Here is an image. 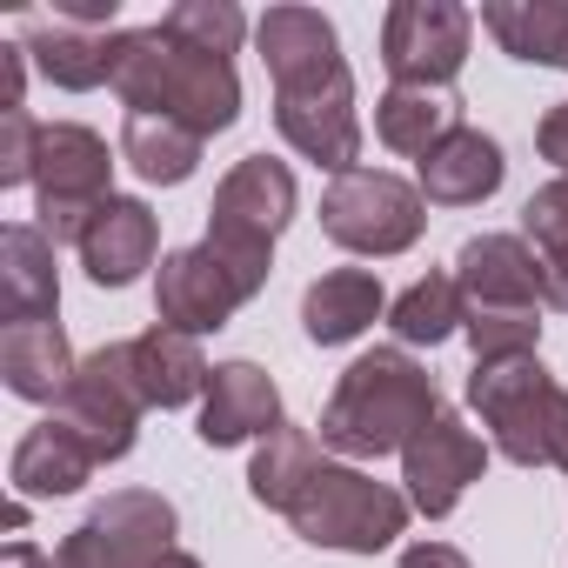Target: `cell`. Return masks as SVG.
<instances>
[{
	"label": "cell",
	"instance_id": "5b68a950",
	"mask_svg": "<svg viewBox=\"0 0 568 568\" xmlns=\"http://www.w3.org/2000/svg\"><path fill=\"white\" fill-rule=\"evenodd\" d=\"M114 201V148L88 121H48L41 128V161H34V227L54 247H81L88 221Z\"/></svg>",
	"mask_w": 568,
	"mask_h": 568
},
{
	"label": "cell",
	"instance_id": "7c38bea8",
	"mask_svg": "<svg viewBox=\"0 0 568 568\" xmlns=\"http://www.w3.org/2000/svg\"><path fill=\"white\" fill-rule=\"evenodd\" d=\"M295 214H302L295 168H288V161H274V154H241V161L214 181L207 234H234V241H261V247H274L281 234H288Z\"/></svg>",
	"mask_w": 568,
	"mask_h": 568
},
{
	"label": "cell",
	"instance_id": "5bb4252c",
	"mask_svg": "<svg viewBox=\"0 0 568 568\" xmlns=\"http://www.w3.org/2000/svg\"><path fill=\"white\" fill-rule=\"evenodd\" d=\"M74 254H81L94 288H134V281L161 261V214L141 194H114L88 221V234H81Z\"/></svg>",
	"mask_w": 568,
	"mask_h": 568
},
{
	"label": "cell",
	"instance_id": "52a82bcc",
	"mask_svg": "<svg viewBox=\"0 0 568 568\" xmlns=\"http://www.w3.org/2000/svg\"><path fill=\"white\" fill-rule=\"evenodd\" d=\"M174 535H181V515H174L168 495H154V488H114L108 501L88 508L81 528L61 535L54 568H154L168 548H181Z\"/></svg>",
	"mask_w": 568,
	"mask_h": 568
},
{
	"label": "cell",
	"instance_id": "d590c367",
	"mask_svg": "<svg viewBox=\"0 0 568 568\" xmlns=\"http://www.w3.org/2000/svg\"><path fill=\"white\" fill-rule=\"evenodd\" d=\"M541 308L568 315V247H548L541 254Z\"/></svg>",
	"mask_w": 568,
	"mask_h": 568
},
{
	"label": "cell",
	"instance_id": "277c9868",
	"mask_svg": "<svg viewBox=\"0 0 568 568\" xmlns=\"http://www.w3.org/2000/svg\"><path fill=\"white\" fill-rule=\"evenodd\" d=\"M468 408L481 415V442L515 468H548L555 428L568 408V388L541 368V355L515 362H475L468 368Z\"/></svg>",
	"mask_w": 568,
	"mask_h": 568
},
{
	"label": "cell",
	"instance_id": "6da1fadb",
	"mask_svg": "<svg viewBox=\"0 0 568 568\" xmlns=\"http://www.w3.org/2000/svg\"><path fill=\"white\" fill-rule=\"evenodd\" d=\"M435 415H442L435 375L408 348H375L335 375V395H328L315 435H322V448H335L342 462L362 468V462L402 455Z\"/></svg>",
	"mask_w": 568,
	"mask_h": 568
},
{
	"label": "cell",
	"instance_id": "cb8c5ba5",
	"mask_svg": "<svg viewBox=\"0 0 568 568\" xmlns=\"http://www.w3.org/2000/svg\"><path fill=\"white\" fill-rule=\"evenodd\" d=\"M28 61L48 88L61 94H94V88H114V34H88V28H68V21H41L28 41Z\"/></svg>",
	"mask_w": 568,
	"mask_h": 568
},
{
	"label": "cell",
	"instance_id": "d6986e66",
	"mask_svg": "<svg viewBox=\"0 0 568 568\" xmlns=\"http://www.w3.org/2000/svg\"><path fill=\"white\" fill-rule=\"evenodd\" d=\"M0 315L21 322H61V247L34 221L0 227Z\"/></svg>",
	"mask_w": 568,
	"mask_h": 568
},
{
	"label": "cell",
	"instance_id": "4316f807",
	"mask_svg": "<svg viewBox=\"0 0 568 568\" xmlns=\"http://www.w3.org/2000/svg\"><path fill=\"white\" fill-rule=\"evenodd\" d=\"M388 328L402 348H442L448 335L468 328V302H462V281L455 267H428L422 281H408V288L388 302Z\"/></svg>",
	"mask_w": 568,
	"mask_h": 568
},
{
	"label": "cell",
	"instance_id": "ffe728a7",
	"mask_svg": "<svg viewBox=\"0 0 568 568\" xmlns=\"http://www.w3.org/2000/svg\"><path fill=\"white\" fill-rule=\"evenodd\" d=\"M94 455H88V442L61 422V415H48V422H34L21 442H14V455H8V481H14V495L21 501H61V495H81L88 481H94Z\"/></svg>",
	"mask_w": 568,
	"mask_h": 568
},
{
	"label": "cell",
	"instance_id": "e0dca14e",
	"mask_svg": "<svg viewBox=\"0 0 568 568\" xmlns=\"http://www.w3.org/2000/svg\"><path fill=\"white\" fill-rule=\"evenodd\" d=\"M281 422V388L261 362H221L214 382H207V402H201V422L194 435L207 448H241V442H267Z\"/></svg>",
	"mask_w": 568,
	"mask_h": 568
},
{
	"label": "cell",
	"instance_id": "484cf974",
	"mask_svg": "<svg viewBox=\"0 0 568 568\" xmlns=\"http://www.w3.org/2000/svg\"><path fill=\"white\" fill-rule=\"evenodd\" d=\"M322 462H328V455H322V435H315V428L281 422L267 442H254L247 495H254L261 508H274V515H288V508L302 501V488L315 481V468H322Z\"/></svg>",
	"mask_w": 568,
	"mask_h": 568
},
{
	"label": "cell",
	"instance_id": "ba28073f",
	"mask_svg": "<svg viewBox=\"0 0 568 568\" xmlns=\"http://www.w3.org/2000/svg\"><path fill=\"white\" fill-rule=\"evenodd\" d=\"M475 48V14L462 0H395L382 14V68L388 88H435L448 94L455 74L468 68Z\"/></svg>",
	"mask_w": 568,
	"mask_h": 568
},
{
	"label": "cell",
	"instance_id": "9a60e30c",
	"mask_svg": "<svg viewBox=\"0 0 568 568\" xmlns=\"http://www.w3.org/2000/svg\"><path fill=\"white\" fill-rule=\"evenodd\" d=\"M501 181H508L501 141L481 134V128H468V121H455V128L415 161V187H422L428 207H481V201L501 194Z\"/></svg>",
	"mask_w": 568,
	"mask_h": 568
},
{
	"label": "cell",
	"instance_id": "44dd1931",
	"mask_svg": "<svg viewBox=\"0 0 568 568\" xmlns=\"http://www.w3.org/2000/svg\"><path fill=\"white\" fill-rule=\"evenodd\" d=\"M128 368H134V388L148 408H194V402H207V382H214L201 342L168 322H154L148 335L128 342Z\"/></svg>",
	"mask_w": 568,
	"mask_h": 568
},
{
	"label": "cell",
	"instance_id": "f1b7e54d",
	"mask_svg": "<svg viewBox=\"0 0 568 568\" xmlns=\"http://www.w3.org/2000/svg\"><path fill=\"white\" fill-rule=\"evenodd\" d=\"M448 128H455V101L435 94V88H388V94L375 101V141H382L388 154L422 161Z\"/></svg>",
	"mask_w": 568,
	"mask_h": 568
},
{
	"label": "cell",
	"instance_id": "f546056e",
	"mask_svg": "<svg viewBox=\"0 0 568 568\" xmlns=\"http://www.w3.org/2000/svg\"><path fill=\"white\" fill-rule=\"evenodd\" d=\"M161 34H174L181 48L194 54H214V61H234L241 41H247V14L234 0H174L161 14Z\"/></svg>",
	"mask_w": 568,
	"mask_h": 568
},
{
	"label": "cell",
	"instance_id": "603a6c76",
	"mask_svg": "<svg viewBox=\"0 0 568 568\" xmlns=\"http://www.w3.org/2000/svg\"><path fill=\"white\" fill-rule=\"evenodd\" d=\"M74 348L61 322H21V328H0V382H8L21 402L34 408H61V395L74 388Z\"/></svg>",
	"mask_w": 568,
	"mask_h": 568
},
{
	"label": "cell",
	"instance_id": "7a4b0ae2",
	"mask_svg": "<svg viewBox=\"0 0 568 568\" xmlns=\"http://www.w3.org/2000/svg\"><path fill=\"white\" fill-rule=\"evenodd\" d=\"M114 101L128 114H161L181 121L187 134H227L241 121V74L234 61L194 54L174 34L154 28H121L114 34Z\"/></svg>",
	"mask_w": 568,
	"mask_h": 568
},
{
	"label": "cell",
	"instance_id": "8fae6325",
	"mask_svg": "<svg viewBox=\"0 0 568 568\" xmlns=\"http://www.w3.org/2000/svg\"><path fill=\"white\" fill-rule=\"evenodd\" d=\"M488 442L462 422V415H435L408 448H402V495H408V508L415 515H428V521H448L455 508H462V495L488 475Z\"/></svg>",
	"mask_w": 568,
	"mask_h": 568
},
{
	"label": "cell",
	"instance_id": "7402d4cb",
	"mask_svg": "<svg viewBox=\"0 0 568 568\" xmlns=\"http://www.w3.org/2000/svg\"><path fill=\"white\" fill-rule=\"evenodd\" d=\"M382 315H388V295H382V274H368V267H328L302 295V328L315 348H348Z\"/></svg>",
	"mask_w": 568,
	"mask_h": 568
},
{
	"label": "cell",
	"instance_id": "f35d334b",
	"mask_svg": "<svg viewBox=\"0 0 568 568\" xmlns=\"http://www.w3.org/2000/svg\"><path fill=\"white\" fill-rule=\"evenodd\" d=\"M548 468L568 475V408H561V428H555V455H548Z\"/></svg>",
	"mask_w": 568,
	"mask_h": 568
},
{
	"label": "cell",
	"instance_id": "3957f363",
	"mask_svg": "<svg viewBox=\"0 0 568 568\" xmlns=\"http://www.w3.org/2000/svg\"><path fill=\"white\" fill-rule=\"evenodd\" d=\"M408 495L395 481H375L355 462H322L315 481L302 488V501L288 508V528L308 548H335V555H382L408 535Z\"/></svg>",
	"mask_w": 568,
	"mask_h": 568
},
{
	"label": "cell",
	"instance_id": "ac0fdd59",
	"mask_svg": "<svg viewBox=\"0 0 568 568\" xmlns=\"http://www.w3.org/2000/svg\"><path fill=\"white\" fill-rule=\"evenodd\" d=\"M468 308H541V247L528 234H475L455 254Z\"/></svg>",
	"mask_w": 568,
	"mask_h": 568
},
{
	"label": "cell",
	"instance_id": "8d00e7d4",
	"mask_svg": "<svg viewBox=\"0 0 568 568\" xmlns=\"http://www.w3.org/2000/svg\"><path fill=\"white\" fill-rule=\"evenodd\" d=\"M402 568H475L455 541H408L402 548Z\"/></svg>",
	"mask_w": 568,
	"mask_h": 568
},
{
	"label": "cell",
	"instance_id": "d6a6232c",
	"mask_svg": "<svg viewBox=\"0 0 568 568\" xmlns=\"http://www.w3.org/2000/svg\"><path fill=\"white\" fill-rule=\"evenodd\" d=\"M521 234L548 254V247H568V174H555L548 187H535L528 194V207H521Z\"/></svg>",
	"mask_w": 568,
	"mask_h": 568
},
{
	"label": "cell",
	"instance_id": "4dcf8cb0",
	"mask_svg": "<svg viewBox=\"0 0 568 568\" xmlns=\"http://www.w3.org/2000/svg\"><path fill=\"white\" fill-rule=\"evenodd\" d=\"M468 348L475 362H515L541 348V308H468Z\"/></svg>",
	"mask_w": 568,
	"mask_h": 568
},
{
	"label": "cell",
	"instance_id": "9c48e42d",
	"mask_svg": "<svg viewBox=\"0 0 568 568\" xmlns=\"http://www.w3.org/2000/svg\"><path fill=\"white\" fill-rule=\"evenodd\" d=\"M54 415L88 442V455H94L101 468H108V462H128L134 442H141V415H148V402H141V388H134V368H128V342H108V348L81 355L74 388L61 395Z\"/></svg>",
	"mask_w": 568,
	"mask_h": 568
},
{
	"label": "cell",
	"instance_id": "8992f818",
	"mask_svg": "<svg viewBox=\"0 0 568 568\" xmlns=\"http://www.w3.org/2000/svg\"><path fill=\"white\" fill-rule=\"evenodd\" d=\"M322 234L348 254L395 261L428 234V201L415 181H402L388 168H348L322 194Z\"/></svg>",
	"mask_w": 568,
	"mask_h": 568
},
{
	"label": "cell",
	"instance_id": "74e56055",
	"mask_svg": "<svg viewBox=\"0 0 568 568\" xmlns=\"http://www.w3.org/2000/svg\"><path fill=\"white\" fill-rule=\"evenodd\" d=\"M0 568H54V555H48V548H34L28 535H14L8 548H0Z\"/></svg>",
	"mask_w": 568,
	"mask_h": 568
},
{
	"label": "cell",
	"instance_id": "4fadbf2b",
	"mask_svg": "<svg viewBox=\"0 0 568 568\" xmlns=\"http://www.w3.org/2000/svg\"><path fill=\"white\" fill-rule=\"evenodd\" d=\"M247 308V295L227 281V267L207 247H168L154 267V322L181 328V335H221L234 315Z\"/></svg>",
	"mask_w": 568,
	"mask_h": 568
},
{
	"label": "cell",
	"instance_id": "ab89813d",
	"mask_svg": "<svg viewBox=\"0 0 568 568\" xmlns=\"http://www.w3.org/2000/svg\"><path fill=\"white\" fill-rule=\"evenodd\" d=\"M154 568H201V555H187V548H168V555H161Z\"/></svg>",
	"mask_w": 568,
	"mask_h": 568
},
{
	"label": "cell",
	"instance_id": "83f0119b",
	"mask_svg": "<svg viewBox=\"0 0 568 568\" xmlns=\"http://www.w3.org/2000/svg\"><path fill=\"white\" fill-rule=\"evenodd\" d=\"M201 134H187L181 121H161V114H128L121 121V161L148 181V187H181L194 181L201 168Z\"/></svg>",
	"mask_w": 568,
	"mask_h": 568
},
{
	"label": "cell",
	"instance_id": "1f68e13d",
	"mask_svg": "<svg viewBox=\"0 0 568 568\" xmlns=\"http://www.w3.org/2000/svg\"><path fill=\"white\" fill-rule=\"evenodd\" d=\"M41 128L48 121H34V114H0V187H34Z\"/></svg>",
	"mask_w": 568,
	"mask_h": 568
},
{
	"label": "cell",
	"instance_id": "30bf717a",
	"mask_svg": "<svg viewBox=\"0 0 568 568\" xmlns=\"http://www.w3.org/2000/svg\"><path fill=\"white\" fill-rule=\"evenodd\" d=\"M274 128L302 161L328 168V174H348L362 168V108H355V74L335 68L308 88H281L274 94Z\"/></svg>",
	"mask_w": 568,
	"mask_h": 568
},
{
	"label": "cell",
	"instance_id": "836d02e7",
	"mask_svg": "<svg viewBox=\"0 0 568 568\" xmlns=\"http://www.w3.org/2000/svg\"><path fill=\"white\" fill-rule=\"evenodd\" d=\"M28 48L21 41H8L0 48V114H28Z\"/></svg>",
	"mask_w": 568,
	"mask_h": 568
},
{
	"label": "cell",
	"instance_id": "e575fe53",
	"mask_svg": "<svg viewBox=\"0 0 568 568\" xmlns=\"http://www.w3.org/2000/svg\"><path fill=\"white\" fill-rule=\"evenodd\" d=\"M535 154H541L555 174H568V101H555V108L535 121Z\"/></svg>",
	"mask_w": 568,
	"mask_h": 568
},
{
	"label": "cell",
	"instance_id": "d4e9b609",
	"mask_svg": "<svg viewBox=\"0 0 568 568\" xmlns=\"http://www.w3.org/2000/svg\"><path fill=\"white\" fill-rule=\"evenodd\" d=\"M481 28L508 61L528 68H568V0H488Z\"/></svg>",
	"mask_w": 568,
	"mask_h": 568
},
{
	"label": "cell",
	"instance_id": "2e32d148",
	"mask_svg": "<svg viewBox=\"0 0 568 568\" xmlns=\"http://www.w3.org/2000/svg\"><path fill=\"white\" fill-rule=\"evenodd\" d=\"M254 54H261L267 81H274V94H281V88H308V81L348 68L335 21H328L322 8H295V0H288V8H267V14L254 21Z\"/></svg>",
	"mask_w": 568,
	"mask_h": 568
}]
</instances>
